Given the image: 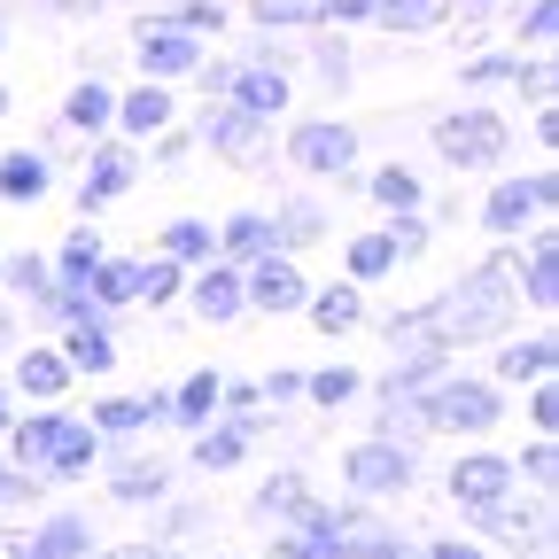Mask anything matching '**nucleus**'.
<instances>
[{"mask_svg": "<svg viewBox=\"0 0 559 559\" xmlns=\"http://www.w3.org/2000/svg\"><path fill=\"white\" fill-rule=\"evenodd\" d=\"M140 70H148V79H187V70H202L194 32H179V24H140Z\"/></svg>", "mask_w": 559, "mask_h": 559, "instance_id": "nucleus-8", "label": "nucleus"}, {"mask_svg": "<svg viewBox=\"0 0 559 559\" xmlns=\"http://www.w3.org/2000/svg\"><path fill=\"white\" fill-rule=\"evenodd\" d=\"M241 296H249L257 311H296L311 288H304V272H296L288 257H257V264H249V280H241Z\"/></svg>", "mask_w": 559, "mask_h": 559, "instance_id": "nucleus-9", "label": "nucleus"}, {"mask_svg": "<svg viewBox=\"0 0 559 559\" xmlns=\"http://www.w3.org/2000/svg\"><path fill=\"white\" fill-rule=\"evenodd\" d=\"M109 117H117L109 86H94V79H86V86H70V102H62V124H70V132H102Z\"/></svg>", "mask_w": 559, "mask_h": 559, "instance_id": "nucleus-25", "label": "nucleus"}, {"mask_svg": "<svg viewBox=\"0 0 559 559\" xmlns=\"http://www.w3.org/2000/svg\"><path fill=\"white\" fill-rule=\"evenodd\" d=\"M506 148H513V132H506L498 109H459V117L436 124V156H443L451 171H489Z\"/></svg>", "mask_w": 559, "mask_h": 559, "instance_id": "nucleus-2", "label": "nucleus"}, {"mask_svg": "<svg viewBox=\"0 0 559 559\" xmlns=\"http://www.w3.org/2000/svg\"><path fill=\"white\" fill-rule=\"evenodd\" d=\"M288 156H296L304 171H319V179H342L349 164H358V132H349V124H304V132L288 140Z\"/></svg>", "mask_w": 559, "mask_h": 559, "instance_id": "nucleus-5", "label": "nucleus"}, {"mask_svg": "<svg viewBox=\"0 0 559 559\" xmlns=\"http://www.w3.org/2000/svg\"><path fill=\"white\" fill-rule=\"evenodd\" d=\"M218 249H226L234 264H257V257H280V241H272V218H257V210H241V218H226V234H218Z\"/></svg>", "mask_w": 559, "mask_h": 559, "instance_id": "nucleus-15", "label": "nucleus"}, {"mask_svg": "<svg viewBox=\"0 0 559 559\" xmlns=\"http://www.w3.org/2000/svg\"><path fill=\"white\" fill-rule=\"evenodd\" d=\"M474 521H481L489 536H506V544H528V536H544V513H521L513 498H498V506H481Z\"/></svg>", "mask_w": 559, "mask_h": 559, "instance_id": "nucleus-29", "label": "nucleus"}, {"mask_svg": "<svg viewBox=\"0 0 559 559\" xmlns=\"http://www.w3.org/2000/svg\"><path fill=\"white\" fill-rule=\"evenodd\" d=\"M241 272L234 264H202V280H194V311L202 319H241Z\"/></svg>", "mask_w": 559, "mask_h": 559, "instance_id": "nucleus-13", "label": "nucleus"}, {"mask_svg": "<svg viewBox=\"0 0 559 559\" xmlns=\"http://www.w3.org/2000/svg\"><path fill=\"white\" fill-rule=\"evenodd\" d=\"M551 296H559V249L536 241L528 249V304H551Z\"/></svg>", "mask_w": 559, "mask_h": 559, "instance_id": "nucleus-38", "label": "nucleus"}, {"mask_svg": "<svg viewBox=\"0 0 559 559\" xmlns=\"http://www.w3.org/2000/svg\"><path fill=\"white\" fill-rule=\"evenodd\" d=\"M109 489H117L124 506H140V498H164V489H171V466H164V459H124V466L109 474Z\"/></svg>", "mask_w": 559, "mask_h": 559, "instance_id": "nucleus-22", "label": "nucleus"}, {"mask_svg": "<svg viewBox=\"0 0 559 559\" xmlns=\"http://www.w3.org/2000/svg\"><path fill=\"white\" fill-rule=\"evenodd\" d=\"M373 202H381V210H419V179H412L404 164H381V171H373Z\"/></svg>", "mask_w": 559, "mask_h": 559, "instance_id": "nucleus-35", "label": "nucleus"}, {"mask_svg": "<svg viewBox=\"0 0 559 559\" xmlns=\"http://www.w3.org/2000/svg\"><path fill=\"white\" fill-rule=\"evenodd\" d=\"M94 459H102V436H94V428H79V419H70V436L55 443V459H47V474H62V481H70V474H86Z\"/></svg>", "mask_w": 559, "mask_h": 559, "instance_id": "nucleus-31", "label": "nucleus"}, {"mask_svg": "<svg viewBox=\"0 0 559 559\" xmlns=\"http://www.w3.org/2000/svg\"><path fill=\"white\" fill-rule=\"evenodd\" d=\"M0 436H9V389H0Z\"/></svg>", "mask_w": 559, "mask_h": 559, "instance_id": "nucleus-54", "label": "nucleus"}, {"mask_svg": "<svg viewBox=\"0 0 559 559\" xmlns=\"http://www.w3.org/2000/svg\"><path fill=\"white\" fill-rule=\"evenodd\" d=\"M218 381H226V373H194V381L171 396V419H179V428H210V412H218Z\"/></svg>", "mask_w": 559, "mask_h": 559, "instance_id": "nucleus-28", "label": "nucleus"}, {"mask_svg": "<svg viewBox=\"0 0 559 559\" xmlns=\"http://www.w3.org/2000/svg\"><path fill=\"white\" fill-rule=\"evenodd\" d=\"M257 396H272V404H280V396H304V373H272Z\"/></svg>", "mask_w": 559, "mask_h": 559, "instance_id": "nucleus-49", "label": "nucleus"}, {"mask_svg": "<svg viewBox=\"0 0 559 559\" xmlns=\"http://www.w3.org/2000/svg\"><path fill=\"white\" fill-rule=\"evenodd\" d=\"M132 272H140V264H109V257L94 264L86 288H94V304H102V311H109V304H132Z\"/></svg>", "mask_w": 559, "mask_h": 559, "instance_id": "nucleus-37", "label": "nucleus"}, {"mask_svg": "<svg viewBox=\"0 0 559 559\" xmlns=\"http://www.w3.org/2000/svg\"><path fill=\"white\" fill-rule=\"evenodd\" d=\"M16 389L39 396V404H55L70 389V358H62V349H24V358H16Z\"/></svg>", "mask_w": 559, "mask_h": 559, "instance_id": "nucleus-14", "label": "nucleus"}, {"mask_svg": "<svg viewBox=\"0 0 559 559\" xmlns=\"http://www.w3.org/2000/svg\"><path fill=\"white\" fill-rule=\"evenodd\" d=\"M559 32V0H536V9H528V39H551Z\"/></svg>", "mask_w": 559, "mask_h": 559, "instance_id": "nucleus-48", "label": "nucleus"}, {"mask_svg": "<svg viewBox=\"0 0 559 559\" xmlns=\"http://www.w3.org/2000/svg\"><path fill=\"white\" fill-rule=\"evenodd\" d=\"M311 16H326V24H358V16H373V0H311Z\"/></svg>", "mask_w": 559, "mask_h": 559, "instance_id": "nucleus-45", "label": "nucleus"}, {"mask_svg": "<svg viewBox=\"0 0 559 559\" xmlns=\"http://www.w3.org/2000/svg\"><path fill=\"white\" fill-rule=\"evenodd\" d=\"M0 506H32V474H16V466H0Z\"/></svg>", "mask_w": 559, "mask_h": 559, "instance_id": "nucleus-47", "label": "nucleus"}, {"mask_svg": "<svg viewBox=\"0 0 559 559\" xmlns=\"http://www.w3.org/2000/svg\"><path fill=\"white\" fill-rule=\"evenodd\" d=\"M47 194V156H32V148H16V156H0V202H39Z\"/></svg>", "mask_w": 559, "mask_h": 559, "instance_id": "nucleus-18", "label": "nucleus"}, {"mask_svg": "<svg viewBox=\"0 0 559 559\" xmlns=\"http://www.w3.org/2000/svg\"><path fill=\"white\" fill-rule=\"evenodd\" d=\"M257 16H264V24H304L311 0H257Z\"/></svg>", "mask_w": 559, "mask_h": 559, "instance_id": "nucleus-46", "label": "nucleus"}, {"mask_svg": "<svg viewBox=\"0 0 559 559\" xmlns=\"http://www.w3.org/2000/svg\"><path fill=\"white\" fill-rule=\"evenodd\" d=\"M466 79H474V86H506V79H521V62H513V55H489V62L466 70Z\"/></svg>", "mask_w": 559, "mask_h": 559, "instance_id": "nucleus-44", "label": "nucleus"}, {"mask_svg": "<svg viewBox=\"0 0 559 559\" xmlns=\"http://www.w3.org/2000/svg\"><path fill=\"white\" fill-rule=\"evenodd\" d=\"M373 16H381L389 32H436V24L451 16V0H373Z\"/></svg>", "mask_w": 559, "mask_h": 559, "instance_id": "nucleus-24", "label": "nucleus"}, {"mask_svg": "<svg viewBox=\"0 0 559 559\" xmlns=\"http://www.w3.org/2000/svg\"><path fill=\"white\" fill-rule=\"evenodd\" d=\"M24 559H86V521L79 513H55L39 536H24Z\"/></svg>", "mask_w": 559, "mask_h": 559, "instance_id": "nucleus-19", "label": "nucleus"}, {"mask_svg": "<svg viewBox=\"0 0 559 559\" xmlns=\"http://www.w3.org/2000/svg\"><path fill=\"white\" fill-rule=\"evenodd\" d=\"M311 234H319V202H288V210L272 218V241H280V249H288V241H311Z\"/></svg>", "mask_w": 559, "mask_h": 559, "instance_id": "nucleus-40", "label": "nucleus"}, {"mask_svg": "<svg viewBox=\"0 0 559 559\" xmlns=\"http://www.w3.org/2000/svg\"><path fill=\"white\" fill-rule=\"evenodd\" d=\"M498 389L489 381H428L419 389V419H428V428H466V436H481V428H498Z\"/></svg>", "mask_w": 559, "mask_h": 559, "instance_id": "nucleus-3", "label": "nucleus"}, {"mask_svg": "<svg viewBox=\"0 0 559 559\" xmlns=\"http://www.w3.org/2000/svg\"><path fill=\"white\" fill-rule=\"evenodd\" d=\"M132 296H148V304H171V296H179V264H171V257L140 264V272H132Z\"/></svg>", "mask_w": 559, "mask_h": 559, "instance_id": "nucleus-39", "label": "nucleus"}, {"mask_svg": "<svg viewBox=\"0 0 559 559\" xmlns=\"http://www.w3.org/2000/svg\"><path fill=\"white\" fill-rule=\"evenodd\" d=\"M451 498H459L466 513H481V506L513 498V459H489V451L459 459V466H451Z\"/></svg>", "mask_w": 559, "mask_h": 559, "instance_id": "nucleus-6", "label": "nucleus"}, {"mask_svg": "<svg viewBox=\"0 0 559 559\" xmlns=\"http://www.w3.org/2000/svg\"><path fill=\"white\" fill-rule=\"evenodd\" d=\"M0 109H9V94H0Z\"/></svg>", "mask_w": 559, "mask_h": 559, "instance_id": "nucleus-56", "label": "nucleus"}, {"mask_svg": "<svg viewBox=\"0 0 559 559\" xmlns=\"http://www.w3.org/2000/svg\"><path fill=\"white\" fill-rule=\"evenodd\" d=\"M304 513H311L304 474H272V481L257 489V521H304Z\"/></svg>", "mask_w": 559, "mask_h": 559, "instance_id": "nucleus-20", "label": "nucleus"}, {"mask_svg": "<svg viewBox=\"0 0 559 559\" xmlns=\"http://www.w3.org/2000/svg\"><path fill=\"white\" fill-rule=\"evenodd\" d=\"M70 373H109V334L102 326H70Z\"/></svg>", "mask_w": 559, "mask_h": 559, "instance_id": "nucleus-34", "label": "nucleus"}, {"mask_svg": "<svg viewBox=\"0 0 559 559\" xmlns=\"http://www.w3.org/2000/svg\"><path fill=\"white\" fill-rule=\"evenodd\" d=\"M342 474H349V489H358V498H381V489H404V481H412V451L381 436V443H358V451H349Z\"/></svg>", "mask_w": 559, "mask_h": 559, "instance_id": "nucleus-4", "label": "nucleus"}, {"mask_svg": "<svg viewBox=\"0 0 559 559\" xmlns=\"http://www.w3.org/2000/svg\"><path fill=\"white\" fill-rule=\"evenodd\" d=\"M381 272H396V249H389V234H366V241H349V288H366V280H381Z\"/></svg>", "mask_w": 559, "mask_h": 559, "instance_id": "nucleus-33", "label": "nucleus"}, {"mask_svg": "<svg viewBox=\"0 0 559 559\" xmlns=\"http://www.w3.org/2000/svg\"><path fill=\"white\" fill-rule=\"evenodd\" d=\"M210 249H218V234H210L202 218H179V226H164V257H171V264H210Z\"/></svg>", "mask_w": 559, "mask_h": 559, "instance_id": "nucleus-30", "label": "nucleus"}, {"mask_svg": "<svg viewBox=\"0 0 559 559\" xmlns=\"http://www.w3.org/2000/svg\"><path fill=\"white\" fill-rule=\"evenodd\" d=\"M326 528H334V559H366L389 528L373 521V513H358V506H349V513H326Z\"/></svg>", "mask_w": 559, "mask_h": 559, "instance_id": "nucleus-23", "label": "nucleus"}, {"mask_svg": "<svg viewBox=\"0 0 559 559\" xmlns=\"http://www.w3.org/2000/svg\"><path fill=\"white\" fill-rule=\"evenodd\" d=\"M124 187H132V156H124V148H102V156H94V171H86V194H79V210H109Z\"/></svg>", "mask_w": 559, "mask_h": 559, "instance_id": "nucleus-17", "label": "nucleus"}, {"mask_svg": "<svg viewBox=\"0 0 559 559\" xmlns=\"http://www.w3.org/2000/svg\"><path fill=\"white\" fill-rule=\"evenodd\" d=\"M528 412H536V428H544V436H551V419H559V396H551V389H544V381H536V404H528Z\"/></svg>", "mask_w": 559, "mask_h": 559, "instance_id": "nucleus-50", "label": "nucleus"}, {"mask_svg": "<svg viewBox=\"0 0 559 559\" xmlns=\"http://www.w3.org/2000/svg\"><path fill=\"white\" fill-rule=\"evenodd\" d=\"M389 249H396V264H412L419 249H428V226H419L412 210H396V226H389Z\"/></svg>", "mask_w": 559, "mask_h": 559, "instance_id": "nucleus-41", "label": "nucleus"}, {"mask_svg": "<svg viewBox=\"0 0 559 559\" xmlns=\"http://www.w3.org/2000/svg\"><path fill=\"white\" fill-rule=\"evenodd\" d=\"M148 559H171V551H148Z\"/></svg>", "mask_w": 559, "mask_h": 559, "instance_id": "nucleus-55", "label": "nucleus"}, {"mask_svg": "<svg viewBox=\"0 0 559 559\" xmlns=\"http://www.w3.org/2000/svg\"><path fill=\"white\" fill-rule=\"evenodd\" d=\"M0 280H16V288H32V296H47V288H55L39 257H16V264H0Z\"/></svg>", "mask_w": 559, "mask_h": 559, "instance_id": "nucleus-42", "label": "nucleus"}, {"mask_svg": "<svg viewBox=\"0 0 559 559\" xmlns=\"http://www.w3.org/2000/svg\"><path fill=\"white\" fill-rule=\"evenodd\" d=\"M94 264H102V234H94V226H79V234L62 241V264H55V280H62V288H86V280H94Z\"/></svg>", "mask_w": 559, "mask_h": 559, "instance_id": "nucleus-27", "label": "nucleus"}, {"mask_svg": "<svg viewBox=\"0 0 559 559\" xmlns=\"http://www.w3.org/2000/svg\"><path fill=\"white\" fill-rule=\"evenodd\" d=\"M358 381H366V373H349V366H326V373H304V396H319V404L334 412V404H349V396H358Z\"/></svg>", "mask_w": 559, "mask_h": 559, "instance_id": "nucleus-36", "label": "nucleus"}, {"mask_svg": "<svg viewBox=\"0 0 559 559\" xmlns=\"http://www.w3.org/2000/svg\"><path fill=\"white\" fill-rule=\"evenodd\" d=\"M102 559H148V544H117V551H102Z\"/></svg>", "mask_w": 559, "mask_h": 559, "instance_id": "nucleus-52", "label": "nucleus"}, {"mask_svg": "<svg viewBox=\"0 0 559 559\" xmlns=\"http://www.w3.org/2000/svg\"><path fill=\"white\" fill-rule=\"evenodd\" d=\"M544 210H551V171H536V179H506L498 194L481 202V218L498 226V234H521L528 218H544Z\"/></svg>", "mask_w": 559, "mask_h": 559, "instance_id": "nucleus-7", "label": "nucleus"}, {"mask_svg": "<svg viewBox=\"0 0 559 559\" xmlns=\"http://www.w3.org/2000/svg\"><path fill=\"white\" fill-rule=\"evenodd\" d=\"M428 559H481L474 544H459V536H443V544H428Z\"/></svg>", "mask_w": 559, "mask_h": 559, "instance_id": "nucleus-51", "label": "nucleus"}, {"mask_svg": "<svg viewBox=\"0 0 559 559\" xmlns=\"http://www.w3.org/2000/svg\"><path fill=\"white\" fill-rule=\"evenodd\" d=\"M202 132H210V148H218L226 164H264V117H249V109H218V117H202Z\"/></svg>", "mask_w": 559, "mask_h": 559, "instance_id": "nucleus-10", "label": "nucleus"}, {"mask_svg": "<svg viewBox=\"0 0 559 559\" xmlns=\"http://www.w3.org/2000/svg\"><path fill=\"white\" fill-rule=\"evenodd\" d=\"M62 436H70V419H62V412H39V419H24V428H16V459H24V466H47Z\"/></svg>", "mask_w": 559, "mask_h": 559, "instance_id": "nucleus-26", "label": "nucleus"}, {"mask_svg": "<svg viewBox=\"0 0 559 559\" xmlns=\"http://www.w3.org/2000/svg\"><path fill=\"white\" fill-rule=\"evenodd\" d=\"M109 124H124V132H140V140H148V132H164V124H171V94L148 79L140 94H124V102H117V117H109Z\"/></svg>", "mask_w": 559, "mask_h": 559, "instance_id": "nucleus-16", "label": "nucleus"}, {"mask_svg": "<svg viewBox=\"0 0 559 559\" xmlns=\"http://www.w3.org/2000/svg\"><path fill=\"white\" fill-rule=\"evenodd\" d=\"M164 24H179V32H218L226 16L210 9V0H187V9H179V16H164Z\"/></svg>", "mask_w": 559, "mask_h": 559, "instance_id": "nucleus-43", "label": "nucleus"}, {"mask_svg": "<svg viewBox=\"0 0 559 559\" xmlns=\"http://www.w3.org/2000/svg\"><path fill=\"white\" fill-rule=\"evenodd\" d=\"M311 304V326L319 334H349V326H366V311H358V288H349V280H342V288H319V296H304Z\"/></svg>", "mask_w": 559, "mask_h": 559, "instance_id": "nucleus-21", "label": "nucleus"}, {"mask_svg": "<svg viewBox=\"0 0 559 559\" xmlns=\"http://www.w3.org/2000/svg\"><path fill=\"white\" fill-rule=\"evenodd\" d=\"M0 559H24V536H0Z\"/></svg>", "mask_w": 559, "mask_h": 559, "instance_id": "nucleus-53", "label": "nucleus"}, {"mask_svg": "<svg viewBox=\"0 0 559 559\" xmlns=\"http://www.w3.org/2000/svg\"><path fill=\"white\" fill-rule=\"evenodd\" d=\"M234 109H249V117H280V109H288V79H280V70H234Z\"/></svg>", "mask_w": 559, "mask_h": 559, "instance_id": "nucleus-11", "label": "nucleus"}, {"mask_svg": "<svg viewBox=\"0 0 559 559\" xmlns=\"http://www.w3.org/2000/svg\"><path fill=\"white\" fill-rule=\"evenodd\" d=\"M419 319H428V342H498V334L521 319V304H513L506 264H474L459 288H451L436 311H419Z\"/></svg>", "mask_w": 559, "mask_h": 559, "instance_id": "nucleus-1", "label": "nucleus"}, {"mask_svg": "<svg viewBox=\"0 0 559 559\" xmlns=\"http://www.w3.org/2000/svg\"><path fill=\"white\" fill-rule=\"evenodd\" d=\"M249 459V419H226V428H194V466L202 474H226Z\"/></svg>", "mask_w": 559, "mask_h": 559, "instance_id": "nucleus-12", "label": "nucleus"}, {"mask_svg": "<svg viewBox=\"0 0 559 559\" xmlns=\"http://www.w3.org/2000/svg\"><path fill=\"white\" fill-rule=\"evenodd\" d=\"M498 381H551V342H506Z\"/></svg>", "mask_w": 559, "mask_h": 559, "instance_id": "nucleus-32", "label": "nucleus"}]
</instances>
